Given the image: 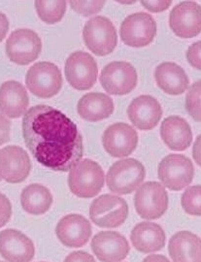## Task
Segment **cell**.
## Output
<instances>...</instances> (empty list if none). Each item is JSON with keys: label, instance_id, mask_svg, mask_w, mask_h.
Masks as SVG:
<instances>
[{"label": "cell", "instance_id": "6da1fadb", "mask_svg": "<svg viewBox=\"0 0 201 262\" xmlns=\"http://www.w3.org/2000/svg\"><path fill=\"white\" fill-rule=\"evenodd\" d=\"M23 136L43 166L68 172L84 155L83 136L65 114L49 105L31 107L23 119Z\"/></svg>", "mask_w": 201, "mask_h": 262}, {"label": "cell", "instance_id": "7a4b0ae2", "mask_svg": "<svg viewBox=\"0 0 201 262\" xmlns=\"http://www.w3.org/2000/svg\"><path fill=\"white\" fill-rule=\"evenodd\" d=\"M69 171L68 185L71 192L76 196H96L104 186V172L94 160H80Z\"/></svg>", "mask_w": 201, "mask_h": 262}, {"label": "cell", "instance_id": "3957f363", "mask_svg": "<svg viewBox=\"0 0 201 262\" xmlns=\"http://www.w3.org/2000/svg\"><path fill=\"white\" fill-rule=\"evenodd\" d=\"M146 170L143 164L134 159L115 162L108 170L106 183L108 188L117 194H130L143 183Z\"/></svg>", "mask_w": 201, "mask_h": 262}, {"label": "cell", "instance_id": "277c9868", "mask_svg": "<svg viewBox=\"0 0 201 262\" xmlns=\"http://www.w3.org/2000/svg\"><path fill=\"white\" fill-rule=\"evenodd\" d=\"M83 38L87 49L96 56L111 54L118 44L114 25L110 19L101 16L94 17L86 23L83 30Z\"/></svg>", "mask_w": 201, "mask_h": 262}, {"label": "cell", "instance_id": "5b68a950", "mask_svg": "<svg viewBox=\"0 0 201 262\" xmlns=\"http://www.w3.org/2000/svg\"><path fill=\"white\" fill-rule=\"evenodd\" d=\"M26 84L31 94L40 98H50L59 93L62 76L55 63L42 61L31 66L27 73Z\"/></svg>", "mask_w": 201, "mask_h": 262}, {"label": "cell", "instance_id": "8992f818", "mask_svg": "<svg viewBox=\"0 0 201 262\" xmlns=\"http://www.w3.org/2000/svg\"><path fill=\"white\" fill-rule=\"evenodd\" d=\"M128 215V205L122 197L104 194L93 201L90 217L98 227L114 228L123 225Z\"/></svg>", "mask_w": 201, "mask_h": 262}, {"label": "cell", "instance_id": "52a82bcc", "mask_svg": "<svg viewBox=\"0 0 201 262\" xmlns=\"http://www.w3.org/2000/svg\"><path fill=\"white\" fill-rule=\"evenodd\" d=\"M134 206L142 219H160L168 208V195L165 187L158 182L145 183L135 193Z\"/></svg>", "mask_w": 201, "mask_h": 262}, {"label": "cell", "instance_id": "ba28073f", "mask_svg": "<svg viewBox=\"0 0 201 262\" xmlns=\"http://www.w3.org/2000/svg\"><path fill=\"white\" fill-rule=\"evenodd\" d=\"M42 42L36 32L30 29H17L6 41L5 51L10 60L19 66H28L38 58Z\"/></svg>", "mask_w": 201, "mask_h": 262}, {"label": "cell", "instance_id": "9c48e42d", "mask_svg": "<svg viewBox=\"0 0 201 262\" xmlns=\"http://www.w3.org/2000/svg\"><path fill=\"white\" fill-rule=\"evenodd\" d=\"M194 168L192 160L183 155H169L159 164V178L164 187L182 190L192 182Z\"/></svg>", "mask_w": 201, "mask_h": 262}, {"label": "cell", "instance_id": "30bf717a", "mask_svg": "<svg viewBox=\"0 0 201 262\" xmlns=\"http://www.w3.org/2000/svg\"><path fill=\"white\" fill-rule=\"evenodd\" d=\"M120 34L122 41L129 47H146L155 37L157 24L151 15L143 12L135 13L122 23Z\"/></svg>", "mask_w": 201, "mask_h": 262}, {"label": "cell", "instance_id": "8fae6325", "mask_svg": "<svg viewBox=\"0 0 201 262\" xmlns=\"http://www.w3.org/2000/svg\"><path fill=\"white\" fill-rule=\"evenodd\" d=\"M97 74V64L90 54L78 51L68 56L65 62V77L72 88L78 91L92 89L96 84Z\"/></svg>", "mask_w": 201, "mask_h": 262}, {"label": "cell", "instance_id": "7c38bea8", "mask_svg": "<svg viewBox=\"0 0 201 262\" xmlns=\"http://www.w3.org/2000/svg\"><path fill=\"white\" fill-rule=\"evenodd\" d=\"M137 72L132 64L125 61L111 62L102 69L100 84L109 94L125 95L137 84Z\"/></svg>", "mask_w": 201, "mask_h": 262}, {"label": "cell", "instance_id": "4fadbf2b", "mask_svg": "<svg viewBox=\"0 0 201 262\" xmlns=\"http://www.w3.org/2000/svg\"><path fill=\"white\" fill-rule=\"evenodd\" d=\"M31 161L28 152L18 146L0 150V177L10 184H18L29 177Z\"/></svg>", "mask_w": 201, "mask_h": 262}, {"label": "cell", "instance_id": "5bb4252c", "mask_svg": "<svg viewBox=\"0 0 201 262\" xmlns=\"http://www.w3.org/2000/svg\"><path fill=\"white\" fill-rule=\"evenodd\" d=\"M106 151L114 158H125L133 152L138 144V135L132 126L118 122L106 128L102 136Z\"/></svg>", "mask_w": 201, "mask_h": 262}, {"label": "cell", "instance_id": "9a60e30c", "mask_svg": "<svg viewBox=\"0 0 201 262\" xmlns=\"http://www.w3.org/2000/svg\"><path fill=\"white\" fill-rule=\"evenodd\" d=\"M201 11L197 3L184 1L176 5L169 15V27L180 38H193L200 33Z\"/></svg>", "mask_w": 201, "mask_h": 262}, {"label": "cell", "instance_id": "2e32d148", "mask_svg": "<svg viewBox=\"0 0 201 262\" xmlns=\"http://www.w3.org/2000/svg\"><path fill=\"white\" fill-rule=\"evenodd\" d=\"M91 247L100 261H122L129 253L127 240L115 231H101L97 233L93 238Z\"/></svg>", "mask_w": 201, "mask_h": 262}, {"label": "cell", "instance_id": "e0dca14e", "mask_svg": "<svg viewBox=\"0 0 201 262\" xmlns=\"http://www.w3.org/2000/svg\"><path fill=\"white\" fill-rule=\"evenodd\" d=\"M127 116L135 127L141 130H151L161 121L163 108L153 96L141 95L129 104Z\"/></svg>", "mask_w": 201, "mask_h": 262}, {"label": "cell", "instance_id": "ac0fdd59", "mask_svg": "<svg viewBox=\"0 0 201 262\" xmlns=\"http://www.w3.org/2000/svg\"><path fill=\"white\" fill-rule=\"evenodd\" d=\"M35 253L34 245L28 236L16 229L0 232V255L7 261L28 262Z\"/></svg>", "mask_w": 201, "mask_h": 262}, {"label": "cell", "instance_id": "d6986e66", "mask_svg": "<svg viewBox=\"0 0 201 262\" xmlns=\"http://www.w3.org/2000/svg\"><path fill=\"white\" fill-rule=\"evenodd\" d=\"M56 233L58 240L69 248L85 246L92 236V225L85 216L71 214L58 222Z\"/></svg>", "mask_w": 201, "mask_h": 262}, {"label": "cell", "instance_id": "ffe728a7", "mask_svg": "<svg viewBox=\"0 0 201 262\" xmlns=\"http://www.w3.org/2000/svg\"><path fill=\"white\" fill-rule=\"evenodd\" d=\"M29 104L27 90L19 82L8 81L0 85V111L5 116L12 119L25 116Z\"/></svg>", "mask_w": 201, "mask_h": 262}, {"label": "cell", "instance_id": "44dd1931", "mask_svg": "<svg viewBox=\"0 0 201 262\" xmlns=\"http://www.w3.org/2000/svg\"><path fill=\"white\" fill-rule=\"evenodd\" d=\"M161 136L165 145L173 150H185L192 144V128L186 120L178 116L168 117L163 121Z\"/></svg>", "mask_w": 201, "mask_h": 262}, {"label": "cell", "instance_id": "7402d4cb", "mask_svg": "<svg viewBox=\"0 0 201 262\" xmlns=\"http://www.w3.org/2000/svg\"><path fill=\"white\" fill-rule=\"evenodd\" d=\"M165 233L161 225L144 222L136 225L131 231L130 240L134 248L141 253H153L165 246Z\"/></svg>", "mask_w": 201, "mask_h": 262}, {"label": "cell", "instance_id": "603a6c76", "mask_svg": "<svg viewBox=\"0 0 201 262\" xmlns=\"http://www.w3.org/2000/svg\"><path fill=\"white\" fill-rule=\"evenodd\" d=\"M154 78L165 94L179 95L189 89L190 81L185 70L174 62H163L158 66Z\"/></svg>", "mask_w": 201, "mask_h": 262}, {"label": "cell", "instance_id": "cb8c5ba5", "mask_svg": "<svg viewBox=\"0 0 201 262\" xmlns=\"http://www.w3.org/2000/svg\"><path fill=\"white\" fill-rule=\"evenodd\" d=\"M77 110L79 116L87 122H99L113 114L114 102L107 94L91 93L79 100Z\"/></svg>", "mask_w": 201, "mask_h": 262}, {"label": "cell", "instance_id": "d4e9b609", "mask_svg": "<svg viewBox=\"0 0 201 262\" xmlns=\"http://www.w3.org/2000/svg\"><path fill=\"white\" fill-rule=\"evenodd\" d=\"M168 252L173 261L200 262V239L190 231L178 232L171 237Z\"/></svg>", "mask_w": 201, "mask_h": 262}, {"label": "cell", "instance_id": "484cf974", "mask_svg": "<svg viewBox=\"0 0 201 262\" xmlns=\"http://www.w3.org/2000/svg\"><path fill=\"white\" fill-rule=\"evenodd\" d=\"M21 207L31 215L45 214L53 203V195L48 188L39 184L26 187L20 194Z\"/></svg>", "mask_w": 201, "mask_h": 262}, {"label": "cell", "instance_id": "4316f807", "mask_svg": "<svg viewBox=\"0 0 201 262\" xmlns=\"http://www.w3.org/2000/svg\"><path fill=\"white\" fill-rule=\"evenodd\" d=\"M39 18L48 25L57 24L63 18L66 1H35Z\"/></svg>", "mask_w": 201, "mask_h": 262}, {"label": "cell", "instance_id": "83f0119b", "mask_svg": "<svg viewBox=\"0 0 201 262\" xmlns=\"http://www.w3.org/2000/svg\"><path fill=\"white\" fill-rule=\"evenodd\" d=\"M200 186H193L186 189L182 195V207L187 214L196 216L200 215Z\"/></svg>", "mask_w": 201, "mask_h": 262}, {"label": "cell", "instance_id": "f1b7e54d", "mask_svg": "<svg viewBox=\"0 0 201 262\" xmlns=\"http://www.w3.org/2000/svg\"><path fill=\"white\" fill-rule=\"evenodd\" d=\"M186 108L194 121L200 122V81L190 88L186 97Z\"/></svg>", "mask_w": 201, "mask_h": 262}, {"label": "cell", "instance_id": "f546056e", "mask_svg": "<svg viewBox=\"0 0 201 262\" xmlns=\"http://www.w3.org/2000/svg\"><path fill=\"white\" fill-rule=\"evenodd\" d=\"M72 9L85 17L97 14L105 5V1H70Z\"/></svg>", "mask_w": 201, "mask_h": 262}, {"label": "cell", "instance_id": "4dcf8cb0", "mask_svg": "<svg viewBox=\"0 0 201 262\" xmlns=\"http://www.w3.org/2000/svg\"><path fill=\"white\" fill-rule=\"evenodd\" d=\"M12 215V206L9 199L4 194L0 193V228L3 227L10 221Z\"/></svg>", "mask_w": 201, "mask_h": 262}, {"label": "cell", "instance_id": "1f68e13d", "mask_svg": "<svg viewBox=\"0 0 201 262\" xmlns=\"http://www.w3.org/2000/svg\"><path fill=\"white\" fill-rule=\"evenodd\" d=\"M187 58L192 67L200 70V41L190 46L187 52Z\"/></svg>", "mask_w": 201, "mask_h": 262}, {"label": "cell", "instance_id": "d6a6232c", "mask_svg": "<svg viewBox=\"0 0 201 262\" xmlns=\"http://www.w3.org/2000/svg\"><path fill=\"white\" fill-rule=\"evenodd\" d=\"M141 4L144 7L153 13H159L168 9L172 4V1H142Z\"/></svg>", "mask_w": 201, "mask_h": 262}, {"label": "cell", "instance_id": "836d02e7", "mask_svg": "<svg viewBox=\"0 0 201 262\" xmlns=\"http://www.w3.org/2000/svg\"><path fill=\"white\" fill-rule=\"evenodd\" d=\"M11 122L0 113V145H3L10 140Z\"/></svg>", "mask_w": 201, "mask_h": 262}, {"label": "cell", "instance_id": "e575fe53", "mask_svg": "<svg viewBox=\"0 0 201 262\" xmlns=\"http://www.w3.org/2000/svg\"><path fill=\"white\" fill-rule=\"evenodd\" d=\"M65 261H95V258L90 254L85 252H74L70 253L66 258Z\"/></svg>", "mask_w": 201, "mask_h": 262}, {"label": "cell", "instance_id": "d590c367", "mask_svg": "<svg viewBox=\"0 0 201 262\" xmlns=\"http://www.w3.org/2000/svg\"><path fill=\"white\" fill-rule=\"evenodd\" d=\"M9 20L6 15L0 12V42L5 38L8 30H9Z\"/></svg>", "mask_w": 201, "mask_h": 262}, {"label": "cell", "instance_id": "8d00e7d4", "mask_svg": "<svg viewBox=\"0 0 201 262\" xmlns=\"http://www.w3.org/2000/svg\"><path fill=\"white\" fill-rule=\"evenodd\" d=\"M192 154H193L192 156H193V158L195 159L196 163H197L198 165H200V137H199V136L197 137L196 142L194 143Z\"/></svg>", "mask_w": 201, "mask_h": 262}, {"label": "cell", "instance_id": "74e56055", "mask_svg": "<svg viewBox=\"0 0 201 262\" xmlns=\"http://www.w3.org/2000/svg\"><path fill=\"white\" fill-rule=\"evenodd\" d=\"M145 261H168L166 257L163 255H150L144 259Z\"/></svg>", "mask_w": 201, "mask_h": 262}, {"label": "cell", "instance_id": "f35d334b", "mask_svg": "<svg viewBox=\"0 0 201 262\" xmlns=\"http://www.w3.org/2000/svg\"><path fill=\"white\" fill-rule=\"evenodd\" d=\"M1 180H2V178H1V177H0V181H1Z\"/></svg>", "mask_w": 201, "mask_h": 262}]
</instances>
